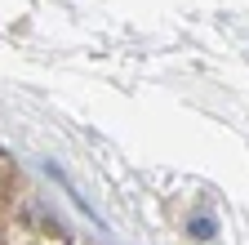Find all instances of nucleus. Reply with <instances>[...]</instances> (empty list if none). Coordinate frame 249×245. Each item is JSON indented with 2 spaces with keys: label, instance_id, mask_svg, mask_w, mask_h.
Segmentation results:
<instances>
[{
  "label": "nucleus",
  "instance_id": "nucleus-1",
  "mask_svg": "<svg viewBox=\"0 0 249 245\" xmlns=\"http://www.w3.org/2000/svg\"><path fill=\"white\" fill-rule=\"evenodd\" d=\"M192 236H200V241H205V236H213V223H209V219H205V223L196 219V223H192Z\"/></svg>",
  "mask_w": 249,
  "mask_h": 245
}]
</instances>
